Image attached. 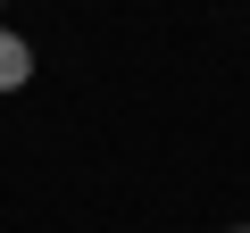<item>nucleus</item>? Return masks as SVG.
Listing matches in <instances>:
<instances>
[{
  "instance_id": "obj_1",
  "label": "nucleus",
  "mask_w": 250,
  "mask_h": 233,
  "mask_svg": "<svg viewBox=\"0 0 250 233\" xmlns=\"http://www.w3.org/2000/svg\"><path fill=\"white\" fill-rule=\"evenodd\" d=\"M25 75H34V42H25V34H9V25H0V92H17Z\"/></svg>"
},
{
  "instance_id": "obj_2",
  "label": "nucleus",
  "mask_w": 250,
  "mask_h": 233,
  "mask_svg": "<svg viewBox=\"0 0 250 233\" xmlns=\"http://www.w3.org/2000/svg\"><path fill=\"white\" fill-rule=\"evenodd\" d=\"M225 233H250V225H225Z\"/></svg>"
}]
</instances>
